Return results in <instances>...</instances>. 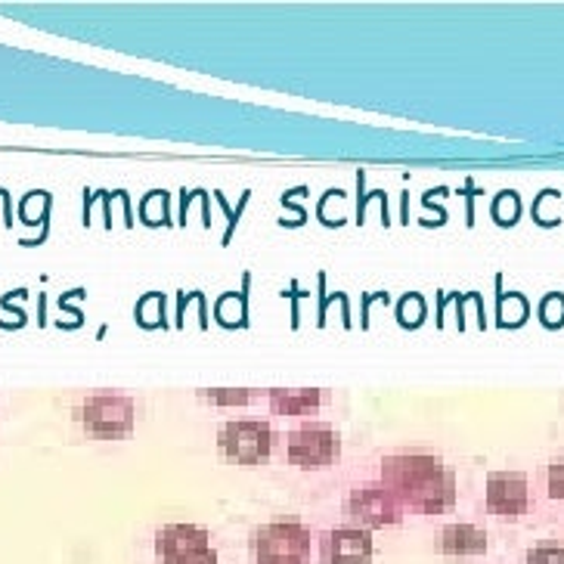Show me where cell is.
<instances>
[{
    "mask_svg": "<svg viewBox=\"0 0 564 564\" xmlns=\"http://www.w3.org/2000/svg\"><path fill=\"white\" fill-rule=\"evenodd\" d=\"M376 481L398 499L403 514H447L456 509L459 497L456 471L444 463L441 453L425 447L382 453Z\"/></svg>",
    "mask_w": 564,
    "mask_h": 564,
    "instance_id": "cell-1",
    "label": "cell"
},
{
    "mask_svg": "<svg viewBox=\"0 0 564 564\" xmlns=\"http://www.w3.org/2000/svg\"><path fill=\"white\" fill-rule=\"evenodd\" d=\"M72 419L90 441H128L137 432V400L124 391H90L75 403Z\"/></svg>",
    "mask_w": 564,
    "mask_h": 564,
    "instance_id": "cell-2",
    "label": "cell"
},
{
    "mask_svg": "<svg viewBox=\"0 0 564 564\" xmlns=\"http://www.w3.org/2000/svg\"><path fill=\"white\" fill-rule=\"evenodd\" d=\"M314 536L307 524L295 514H280L251 533V558L254 564H307Z\"/></svg>",
    "mask_w": 564,
    "mask_h": 564,
    "instance_id": "cell-3",
    "label": "cell"
},
{
    "mask_svg": "<svg viewBox=\"0 0 564 564\" xmlns=\"http://www.w3.org/2000/svg\"><path fill=\"white\" fill-rule=\"evenodd\" d=\"M217 456L224 463L242 465H264L273 449H276V432L267 419H232L217 429Z\"/></svg>",
    "mask_w": 564,
    "mask_h": 564,
    "instance_id": "cell-4",
    "label": "cell"
},
{
    "mask_svg": "<svg viewBox=\"0 0 564 564\" xmlns=\"http://www.w3.org/2000/svg\"><path fill=\"white\" fill-rule=\"evenodd\" d=\"M341 432L329 422H304L285 434V463L301 471H323L341 459Z\"/></svg>",
    "mask_w": 564,
    "mask_h": 564,
    "instance_id": "cell-5",
    "label": "cell"
},
{
    "mask_svg": "<svg viewBox=\"0 0 564 564\" xmlns=\"http://www.w3.org/2000/svg\"><path fill=\"white\" fill-rule=\"evenodd\" d=\"M345 514L357 528H366V531L372 533L384 531V528H398L400 521H403L400 502L376 478L350 487L348 494H345Z\"/></svg>",
    "mask_w": 564,
    "mask_h": 564,
    "instance_id": "cell-6",
    "label": "cell"
},
{
    "mask_svg": "<svg viewBox=\"0 0 564 564\" xmlns=\"http://www.w3.org/2000/svg\"><path fill=\"white\" fill-rule=\"evenodd\" d=\"M155 558L162 564H217L212 536L199 524L174 521L155 533Z\"/></svg>",
    "mask_w": 564,
    "mask_h": 564,
    "instance_id": "cell-7",
    "label": "cell"
},
{
    "mask_svg": "<svg viewBox=\"0 0 564 564\" xmlns=\"http://www.w3.org/2000/svg\"><path fill=\"white\" fill-rule=\"evenodd\" d=\"M536 506V490L524 471H490L484 481V509L494 518H524Z\"/></svg>",
    "mask_w": 564,
    "mask_h": 564,
    "instance_id": "cell-8",
    "label": "cell"
},
{
    "mask_svg": "<svg viewBox=\"0 0 564 564\" xmlns=\"http://www.w3.org/2000/svg\"><path fill=\"white\" fill-rule=\"evenodd\" d=\"M316 555L323 564H372L376 558V536L357 524H341L319 533Z\"/></svg>",
    "mask_w": 564,
    "mask_h": 564,
    "instance_id": "cell-9",
    "label": "cell"
},
{
    "mask_svg": "<svg viewBox=\"0 0 564 564\" xmlns=\"http://www.w3.org/2000/svg\"><path fill=\"white\" fill-rule=\"evenodd\" d=\"M490 549V533L475 521H453L444 524L434 533V552L444 555V558H481Z\"/></svg>",
    "mask_w": 564,
    "mask_h": 564,
    "instance_id": "cell-10",
    "label": "cell"
},
{
    "mask_svg": "<svg viewBox=\"0 0 564 564\" xmlns=\"http://www.w3.org/2000/svg\"><path fill=\"white\" fill-rule=\"evenodd\" d=\"M264 398L273 415L311 419L329 403V391H323V388H264Z\"/></svg>",
    "mask_w": 564,
    "mask_h": 564,
    "instance_id": "cell-11",
    "label": "cell"
},
{
    "mask_svg": "<svg viewBox=\"0 0 564 564\" xmlns=\"http://www.w3.org/2000/svg\"><path fill=\"white\" fill-rule=\"evenodd\" d=\"M196 398L208 406L220 410H236V406H249L254 398H264V391H251V388H199Z\"/></svg>",
    "mask_w": 564,
    "mask_h": 564,
    "instance_id": "cell-12",
    "label": "cell"
},
{
    "mask_svg": "<svg viewBox=\"0 0 564 564\" xmlns=\"http://www.w3.org/2000/svg\"><path fill=\"white\" fill-rule=\"evenodd\" d=\"M540 490L549 502L564 506V456H555L540 468Z\"/></svg>",
    "mask_w": 564,
    "mask_h": 564,
    "instance_id": "cell-13",
    "label": "cell"
},
{
    "mask_svg": "<svg viewBox=\"0 0 564 564\" xmlns=\"http://www.w3.org/2000/svg\"><path fill=\"white\" fill-rule=\"evenodd\" d=\"M521 564H564V540H536Z\"/></svg>",
    "mask_w": 564,
    "mask_h": 564,
    "instance_id": "cell-14",
    "label": "cell"
}]
</instances>
